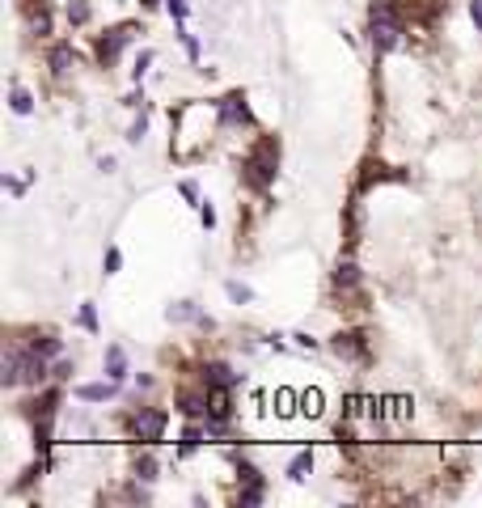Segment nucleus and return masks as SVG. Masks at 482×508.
<instances>
[{
	"instance_id": "1",
	"label": "nucleus",
	"mask_w": 482,
	"mask_h": 508,
	"mask_svg": "<svg viewBox=\"0 0 482 508\" xmlns=\"http://www.w3.org/2000/svg\"><path fill=\"white\" fill-rule=\"evenodd\" d=\"M402 43V21L394 5H372V47L376 51H398Z\"/></svg>"
},
{
	"instance_id": "2",
	"label": "nucleus",
	"mask_w": 482,
	"mask_h": 508,
	"mask_svg": "<svg viewBox=\"0 0 482 508\" xmlns=\"http://www.w3.org/2000/svg\"><path fill=\"white\" fill-rule=\"evenodd\" d=\"M245 178H250L254 186H267V182L275 178V144H271V140H267L263 149L245 161Z\"/></svg>"
},
{
	"instance_id": "3",
	"label": "nucleus",
	"mask_w": 482,
	"mask_h": 508,
	"mask_svg": "<svg viewBox=\"0 0 482 508\" xmlns=\"http://www.w3.org/2000/svg\"><path fill=\"white\" fill-rule=\"evenodd\" d=\"M161 432H165V415H161V411H144V415L136 420V437L140 441H161Z\"/></svg>"
},
{
	"instance_id": "4",
	"label": "nucleus",
	"mask_w": 482,
	"mask_h": 508,
	"mask_svg": "<svg viewBox=\"0 0 482 508\" xmlns=\"http://www.w3.org/2000/svg\"><path fill=\"white\" fill-rule=\"evenodd\" d=\"M203 381L216 385V390H228V385H237V373L228 365H208V369H203Z\"/></svg>"
},
{
	"instance_id": "5",
	"label": "nucleus",
	"mask_w": 482,
	"mask_h": 508,
	"mask_svg": "<svg viewBox=\"0 0 482 508\" xmlns=\"http://www.w3.org/2000/svg\"><path fill=\"white\" fill-rule=\"evenodd\" d=\"M220 119H224V123H245V119H250V110H245V98H241V93H233V98H224V110H220Z\"/></svg>"
},
{
	"instance_id": "6",
	"label": "nucleus",
	"mask_w": 482,
	"mask_h": 508,
	"mask_svg": "<svg viewBox=\"0 0 482 508\" xmlns=\"http://www.w3.org/2000/svg\"><path fill=\"white\" fill-rule=\"evenodd\" d=\"M123 43H127V30H115V34H106V38L97 43V60H101V64H110V60L119 56V47H123Z\"/></svg>"
},
{
	"instance_id": "7",
	"label": "nucleus",
	"mask_w": 482,
	"mask_h": 508,
	"mask_svg": "<svg viewBox=\"0 0 482 508\" xmlns=\"http://www.w3.org/2000/svg\"><path fill=\"white\" fill-rule=\"evenodd\" d=\"M76 64V51H72V47L68 43H60V47H51V68H56V72H68Z\"/></svg>"
},
{
	"instance_id": "8",
	"label": "nucleus",
	"mask_w": 482,
	"mask_h": 508,
	"mask_svg": "<svg viewBox=\"0 0 482 508\" xmlns=\"http://www.w3.org/2000/svg\"><path fill=\"white\" fill-rule=\"evenodd\" d=\"M123 369H127L123 348H106V377H110V381H119V377H123Z\"/></svg>"
},
{
	"instance_id": "9",
	"label": "nucleus",
	"mask_w": 482,
	"mask_h": 508,
	"mask_svg": "<svg viewBox=\"0 0 482 508\" xmlns=\"http://www.w3.org/2000/svg\"><path fill=\"white\" fill-rule=\"evenodd\" d=\"M300 415H322V390H304L300 394Z\"/></svg>"
},
{
	"instance_id": "10",
	"label": "nucleus",
	"mask_w": 482,
	"mask_h": 508,
	"mask_svg": "<svg viewBox=\"0 0 482 508\" xmlns=\"http://www.w3.org/2000/svg\"><path fill=\"white\" fill-rule=\"evenodd\" d=\"M309 466H313V453H309V449H304V453H296V457H292V466H288V474H292V479L300 483V479H304V470H309Z\"/></svg>"
},
{
	"instance_id": "11",
	"label": "nucleus",
	"mask_w": 482,
	"mask_h": 508,
	"mask_svg": "<svg viewBox=\"0 0 482 508\" xmlns=\"http://www.w3.org/2000/svg\"><path fill=\"white\" fill-rule=\"evenodd\" d=\"M76 394H81L85 402H101V398H110L115 390H110V385H81V390H76Z\"/></svg>"
},
{
	"instance_id": "12",
	"label": "nucleus",
	"mask_w": 482,
	"mask_h": 508,
	"mask_svg": "<svg viewBox=\"0 0 482 508\" xmlns=\"http://www.w3.org/2000/svg\"><path fill=\"white\" fill-rule=\"evenodd\" d=\"M335 284H339V288H355V284H360V276H355V263H343L339 276H335Z\"/></svg>"
},
{
	"instance_id": "13",
	"label": "nucleus",
	"mask_w": 482,
	"mask_h": 508,
	"mask_svg": "<svg viewBox=\"0 0 482 508\" xmlns=\"http://www.w3.org/2000/svg\"><path fill=\"white\" fill-rule=\"evenodd\" d=\"M30 348H34L38 356H60V339H51V335H47V339H34Z\"/></svg>"
},
{
	"instance_id": "14",
	"label": "nucleus",
	"mask_w": 482,
	"mask_h": 508,
	"mask_svg": "<svg viewBox=\"0 0 482 508\" xmlns=\"http://www.w3.org/2000/svg\"><path fill=\"white\" fill-rule=\"evenodd\" d=\"M30 106H34L30 93H25L21 85H13V110H17V114H30Z\"/></svg>"
},
{
	"instance_id": "15",
	"label": "nucleus",
	"mask_w": 482,
	"mask_h": 508,
	"mask_svg": "<svg viewBox=\"0 0 482 508\" xmlns=\"http://www.w3.org/2000/svg\"><path fill=\"white\" fill-rule=\"evenodd\" d=\"M335 352L343 356V352H360V335H339L335 339Z\"/></svg>"
},
{
	"instance_id": "16",
	"label": "nucleus",
	"mask_w": 482,
	"mask_h": 508,
	"mask_svg": "<svg viewBox=\"0 0 482 508\" xmlns=\"http://www.w3.org/2000/svg\"><path fill=\"white\" fill-rule=\"evenodd\" d=\"M136 474H140V479H157V462H152V457L144 453L140 462H136Z\"/></svg>"
},
{
	"instance_id": "17",
	"label": "nucleus",
	"mask_w": 482,
	"mask_h": 508,
	"mask_svg": "<svg viewBox=\"0 0 482 508\" xmlns=\"http://www.w3.org/2000/svg\"><path fill=\"white\" fill-rule=\"evenodd\" d=\"M292 398H296L292 390H279V394H275V402H279V415H292Z\"/></svg>"
},
{
	"instance_id": "18",
	"label": "nucleus",
	"mask_w": 482,
	"mask_h": 508,
	"mask_svg": "<svg viewBox=\"0 0 482 508\" xmlns=\"http://www.w3.org/2000/svg\"><path fill=\"white\" fill-rule=\"evenodd\" d=\"M182 411H186V415H199V411H203V398H199V394H182Z\"/></svg>"
},
{
	"instance_id": "19",
	"label": "nucleus",
	"mask_w": 482,
	"mask_h": 508,
	"mask_svg": "<svg viewBox=\"0 0 482 508\" xmlns=\"http://www.w3.org/2000/svg\"><path fill=\"white\" fill-rule=\"evenodd\" d=\"M68 21H76V26L89 21V5H72V9H68Z\"/></svg>"
},
{
	"instance_id": "20",
	"label": "nucleus",
	"mask_w": 482,
	"mask_h": 508,
	"mask_svg": "<svg viewBox=\"0 0 482 508\" xmlns=\"http://www.w3.org/2000/svg\"><path fill=\"white\" fill-rule=\"evenodd\" d=\"M228 297H233V301H250L254 293H250V288H245V284H228Z\"/></svg>"
},
{
	"instance_id": "21",
	"label": "nucleus",
	"mask_w": 482,
	"mask_h": 508,
	"mask_svg": "<svg viewBox=\"0 0 482 508\" xmlns=\"http://www.w3.org/2000/svg\"><path fill=\"white\" fill-rule=\"evenodd\" d=\"M119 263H123V254H119V250H106V276L119 271Z\"/></svg>"
},
{
	"instance_id": "22",
	"label": "nucleus",
	"mask_w": 482,
	"mask_h": 508,
	"mask_svg": "<svg viewBox=\"0 0 482 508\" xmlns=\"http://www.w3.org/2000/svg\"><path fill=\"white\" fill-rule=\"evenodd\" d=\"M470 17H474V26L482 30V0H474V5H470Z\"/></svg>"
},
{
	"instance_id": "23",
	"label": "nucleus",
	"mask_w": 482,
	"mask_h": 508,
	"mask_svg": "<svg viewBox=\"0 0 482 508\" xmlns=\"http://www.w3.org/2000/svg\"><path fill=\"white\" fill-rule=\"evenodd\" d=\"M195 441H199V428H186V432H182V445H186V449H191V445H195Z\"/></svg>"
},
{
	"instance_id": "24",
	"label": "nucleus",
	"mask_w": 482,
	"mask_h": 508,
	"mask_svg": "<svg viewBox=\"0 0 482 508\" xmlns=\"http://www.w3.org/2000/svg\"><path fill=\"white\" fill-rule=\"evenodd\" d=\"M169 9H173V17H186V0H169Z\"/></svg>"
},
{
	"instance_id": "25",
	"label": "nucleus",
	"mask_w": 482,
	"mask_h": 508,
	"mask_svg": "<svg viewBox=\"0 0 482 508\" xmlns=\"http://www.w3.org/2000/svg\"><path fill=\"white\" fill-rule=\"evenodd\" d=\"M144 5H157V0H144Z\"/></svg>"
}]
</instances>
